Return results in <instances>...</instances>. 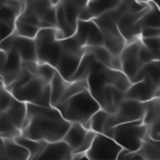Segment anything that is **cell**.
Instances as JSON below:
<instances>
[{"mask_svg":"<svg viewBox=\"0 0 160 160\" xmlns=\"http://www.w3.org/2000/svg\"><path fill=\"white\" fill-rule=\"evenodd\" d=\"M70 128L61 114L54 106L26 104V119L21 129V136L35 141H61Z\"/></svg>","mask_w":160,"mask_h":160,"instance_id":"cell-1","label":"cell"},{"mask_svg":"<svg viewBox=\"0 0 160 160\" xmlns=\"http://www.w3.org/2000/svg\"><path fill=\"white\" fill-rule=\"evenodd\" d=\"M54 108H56L68 122L81 124L88 130H90V119L101 109L89 90H84L70 99L59 102Z\"/></svg>","mask_w":160,"mask_h":160,"instance_id":"cell-2","label":"cell"},{"mask_svg":"<svg viewBox=\"0 0 160 160\" xmlns=\"http://www.w3.org/2000/svg\"><path fill=\"white\" fill-rule=\"evenodd\" d=\"M104 135L111 138L122 150L136 152L149 136V128L142 121H134L106 129Z\"/></svg>","mask_w":160,"mask_h":160,"instance_id":"cell-3","label":"cell"},{"mask_svg":"<svg viewBox=\"0 0 160 160\" xmlns=\"http://www.w3.org/2000/svg\"><path fill=\"white\" fill-rule=\"evenodd\" d=\"M58 29H40L34 39L38 54V62L49 64L56 69L62 54L61 40L56 39Z\"/></svg>","mask_w":160,"mask_h":160,"instance_id":"cell-4","label":"cell"},{"mask_svg":"<svg viewBox=\"0 0 160 160\" xmlns=\"http://www.w3.org/2000/svg\"><path fill=\"white\" fill-rule=\"evenodd\" d=\"M61 48L62 54L56 65V71L64 80L70 81L72 75L76 72L84 54L86 52V48H81L74 35L61 40Z\"/></svg>","mask_w":160,"mask_h":160,"instance_id":"cell-5","label":"cell"},{"mask_svg":"<svg viewBox=\"0 0 160 160\" xmlns=\"http://www.w3.org/2000/svg\"><path fill=\"white\" fill-rule=\"evenodd\" d=\"M11 95L25 104H34L40 106H51V88L50 84L34 76L28 84L19 90L11 92Z\"/></svg>","mask_w":160,"mask_h":160,"instance_id":"cell-6","label":"cell"},{"mask_svg":"<svg viewBox=\"0 0 160 160\" xmlns=\"http://www.w3.org/2000/svg\"><path fill=\"white\" fill-rule=\"evenodd\" d=\"M94 22L98 25L99 30L101 31L102 40H104V46L114 55V56H120L122 50L126 46V40L119 31L116 21L111 18L110 12H106L96 19H94Z\"/></svg>","mask_w":160,"mask_h":160,"instance_id":"cell-7","label":"cell"},{"mask_svg":"<svg viewBox=\"0 0 160 160\" xmlns=\"http://www.w3.org/2000/svg\"><path fill=\"white\" fill-rule=\"evenodd\" d=\"M145 116V104L135 101V100H129L125 99L116 111L114 114H110L108 121H106V129L121 125V124H128V122H134V121H142Z\"/></svg>","mask_w":160,"mask_h":160,"instance_id":"cell-8","label":"cell"},{"mask_svg":"<svg viewBox=\"0 0 160 160\" xmlns=\"http://www.w3.org/2000/svg\"><path fill=\"white\" fill-rule=\"evenodd\" d=\"M122 149L111 138L96 134L90 149L85 152L88 160H116Z\"/></svg>","mask_w":160,"mask_h":160,"instance_id":"cell-9","label":"cell"},{"mask_svg":"<svg viewBox=\"0 0 160 160\" xmlns=\"http://www.w3.org/2000/svg\"><path fill=\"white\" fill-rule=\"evenodd\" d=\"M24 9V1H0V38L1 40L15 31V22Z\"/></svg>","mask_w":160,"mask_h":160,"instance_id":"cell-10","label":"cell"},{"mask_svg":"<svg viewBox=\"0 0 160 160\" xmlns=\"http://www.w3.org/2000/svg\"><path fill=\"white\" fill-rule=\"evenodd\" d=\"M160 94V80L145 78L139 82H134L125 91V99L135 100L139 102H148Z\"/></svg>","mask_w":160,"mask_h":160,"instance_id":"cell-11","label":"cell"},{"mask_svg":"<svg viewBox=\"0 0 160 160\" xmlns=\"http://www.w3.org/2000/svg\"><path fill=\"white\" fill-rule=\"evenodd\" d=\"M140 39L126 44L125 49L120 54V62H121V72L130 80V82L134 81L138 72L144 66L142 62L139 59V46H140Z\"/></svg>","mask_w":160,"mask_h":160,"instance_id":"cell-12","label":"cell"},{"mask_svg":"<svg viewBox=\"0 0 160 160\" xmlns=\"http://www.w3.org/2000/svg\"><path fill=\"white\" fill-rule=\"evenodd\" d=\"M22 70V61L15 50L0 54V75L4 88L11 85Z\"/></svg>","mask_w":160,"mask_h":160,"instance_id":"cell-13","label":"cell"},{"mask_svg":"<svg viewBox=\"0 0 160 160\" xmlns=\"http://www.w3.org/2000/svg\"><path fill=\"white\" fill-rule=\"evenodd\" d=\"M74 38L79 42L81 48H91V46H100L104 45L101 31L99 30L98 25L91 21H78L76 31L74 34Z\"/></svg>","mask_w":160,"mask_h":160,"instance_id":"cell-14","label":"cell"},{"mask_svg":"<svg viewBox=\"0 0 160 160\" xmlns=\"http://www.w3.org/2000/svg\"><path fill=\"white\" fill-rule=\"evenodd\" d=\"M71 158L72 150L61 140L58 142H48L35 160H70Z\"/></svg>","mask_w":160,"mask_h":160,"instance_id":"cell-15","label":"cell"},{"mask_svg":"<svg viewBox=\"0 0 160 160\" xmlns=\"http://www.w3.org/2000/svg\"><path fill=\"white\" fill-rule=\"evenodd\" d=\"M11 50H15L19 54L21 61H38L36 46H35V41L32 39L21 38L15 34Z\"/></svg>","mask_w":160,"mask_h":160,"instance_id":"cell-16","label":"cell"},{"mask_svg":"<svg viewBox=\"0 0 160 160\" xmlns=\"http://www.w3.org/2000/svg\"><path fill=\"white\" fill-rule=\"evenodd\" d=\"M88 131H89V130L85 129L81 124H76V122L70 124V128H69V130L66 131V134H65L62 141H64L72 151H75L76 149L80 148V145H81L82 141L85 140V138H86V135H88Z\"/></svg>","mask_w":160,"mask_h":160,"instance_id":"cell-17","label":"cell"},{"mask_svg":"<svg viewBox=\"0 0 160 160\" xmlns=\"http://www.w3.org/2000/svg\"><path fill=\"white\" fill-rule=\"evenodd\" d=\"M2 114L21 131L22 125H24L25 119H26V104L16 100L14 98V100H12L11 105L9 106V109Z\"/></svg>","mask_w":160,"mask_h":160,"instance_id":"cell-18","label":"cell"},{"mask_svg":"<svg viewBox=\"0 0 160 160\" xmlns=\"http://www.w3.org/2000/svg\"><path fill=\"white\" fill-rule=\"evenodd\" d=\"M86 2L88 1H74V0H62L61 1V6L64 9L66 21L74 31H76L80 10L86 5Z\"/></svg>","mask_w":160,"mask_h":160,"instance_id":"cell-19","label":"cell"},{"mask_svg":"<svg viewBox=\"0 0 160 160\" xmlns=\"http://www.w3.org/2000/svg\"><path fill=\"white\" fill-rule=\"evenodd\" d=\"M120 2L121 0H92L86 2V8L94 20L106 12L112 11L120 5Z\"/></svg>","mask_w":160,"mask_h":160,"instance_id":"cell-20","label":"cell"},{"mask_svg":"<svg viewBox=\"0 0 160 160\" xmlns=\"http://www.w3.org/2000/svg\"><path fill=\"white\" fill-rule=\"evenodd\" d=\"M96 61V59L94 58V55L91 52H89L86 50V52L84 54L82 59H81V62L76 70V72L72 75V78L70 79L69 82H75V81H85L91 71V68L94 65V62Z\"/></svg>","mask_w":160,"mask_h":160,"instance_id":"cell-21","label":"cell"},{"mask_svg":"<svg viewBox=\"0 0 160 160\" xmlns=\"http://www.w3.org/2000/svg\"><path fill=\"white\" fill-rule=\"evenodd\" d=\"M8 160H29V151L19 145L15 140H2Z\"/></svg>","mask_w":160,"mask_h":160,"instance_id":"cell-22","label":"cell"},{"mask_svg":"<svg viewBox=\"0 0 160 160\" xmlns=\"http://www.w3.org/2000/svg\"><path fill=\"white\" fill-rule=\"evenodd\" d=\"M138 152L146 160H160V141L148 136Z\"/></svg>","mask_w":160,"mask_h":160,"instance_id":"cell-23","label":"cell"},{"mask_svg":"<svg viewBox=\"0 0 160 160\" xmlns=\"http://www.w3.org/2000/svg\"><path fill=\"white\" fill-rule=\"evenodd\" d=\"M69 81L64 80L58 72L54 76L52 81L50 82V88H51V106H55L56 104L60 102L61 98L64 96L68 86H69Z\"/></svg>","mask_w":160,"mask_h":160,"instance_id":"cell-24","label":"cell"},{"mask_svg":"<svg viewBox=\"0 0 160 160\" xmlns=\"http://www.w3.org/2000/svg\"><path fill=\"white\" fill-rule=\"evenodd\" d=\"M19 145H21L22 148H25L28 151H29V155H30V159L29 160H35L40 154L41 151L44 150L45 145L48 142H44V141H35V140H30L28 138H24V136H18L16 139H14Z\"/></svg>","mask_w":160,"mask_h":160,"instance_id":"cell-25","label":"cell"},{"mask_svg":"<svg viewBox=\"0 0 160 160\" xmlns=\"http://www.w3.org/2000/svg\"><path fill=\"white\" fill-rule=\"evenodd\" d=\"M21 135V131L1 112L0 116V138L1 140H14Z\"/></svg>","mask_w":160,"mask_h":160,"instance_id":"cell-26","label":"cell"},{"mask_svg":"<svg viewBox=\"0 0 160 160\" xmlns=\"http://www.w3.org/2000/svg\"><path fill=\"white\" fill-rule=\"evenodd\" d=\"M86 50L94 55V58L96 59L98 62H100L101 65H104V66H106V68H109V69L111 68V62H112L114 55H112L104 45L86 48Z\"/></svg>","mask_w":160,"mask_h":160,"instance_id":"cell-27","label":"cell"},{"mask_svg":"<svg viewBox=\"0 0 160 160\" xmlns=\"http://www.w3.org/2000/svg\"><path fill=\"white\" fill-rule=\"evenodd\" d=\"M109 116H110L109 112L100 109L90 119V130L96 132V134H104L105 128H106V121H108Z\"/></svg>","mask_w":160,"mask_h":160,"instance_id":"cell-28","label":"cell"},{"mask_svg":"<svg viewBox=\"0 0 160 160\" xmlns=\"http://www.w3.org/2000/svg\"><path fill=\"white\" fill-rule=\"evenodd\" d=\"M159 116H160V104L158 98L145 102V116L142 122L149 128Z\"/></svg>","mask_w":160,"mask_h":160,"instance_id":"cell-29","label":"cell"},{"mask_svg":"<svg viewBox=\"0 0 160 160\" xmlns=\"http://www.w3.org/2000/svg\"><path fill=\"white\" fill-rule=\"evenodd\" d=\"M39 28H36V26H32V25H30V24H26V22H24V21H21V20H16V22H15V34L18 35V36H21V38H26V39H35L36 38V35H38V32H39Z\"/></svg>","mask_w":160,"mask_h":160,"instance_id":"cell-30","label":"cell"},{"mask_svg":"<svg viewBox=\"0 0 160 160\" xmlns=\"http://www.w3.org/2000/svg\"><path fill=\"white\" fill-rule=\"evenodd\" d=\"M24 2L25 6L32 10L40 19L50 8L58 4V1H49V0H35V1H24Z\"/></svg>","mask_w":160,"mask_h":160,"instance_id":"cell-31","label":"cell"},{"mask_svg":"<svg viewBox=\"0 0 160 160\" xmlns=\"http://www.w3.org/2000/svg\"><path fill=\"white\" fill-rule=\"evenodd\" d=\"M32 78H34V75H32L30 71H28L26 69H24V68H22V70H21L20 75L18 76V79H16L11 85H9V86H8V88H5V89H6L9 92H14V91L19 90L20 88H22L25 84H28Z\"/></svg>","mask_w":160,"mask_h":160,"instance_id":"cell-32","label":"cell"},{"mask_svg":"<svg viewBox=\"0 0 160 160\" xmlns=\"http://www.w3.org/2000/svg\"><path fill=\"white\" fill-rule=\"evenodd\" d=\"M18 19L21 20V21H24V22H26V24H30L32 26H36V28H39L40 26V22H41L40 18L32 10H30L29 8L25 6V2H24V9H22V11H21V14H20V16Z\"/></svg>","mask_w":160,"mask_h":160,"instance_id":"cell-33","label":"cell"},{"mask_svg":"<svg viewBox=\"0 0 160 160\" xmlns=\"http://www.w3.org/2000/svg\"><path fill=\"white\" fill-rule=\"evenodd\" d=\"M56 72H58L56 69L52 68L51 65L39 62V66H38V75H36V76H39L40 79H42L44 81H46V82L50 84V82L52 81L54 76L56 75Z\"/></svg>","mask_w":160,"mask_h":160,"instance_id":"cell-34","label":"cell"},{"mask_svg":"<svg viewBox=\"0 0 160 160\" xmlns=\"http://www.w3.org/2000/svg\"><path fill=\"white\" fill-rule=\"evenodd\" d=\"M141 42L152 54L155 60L160 61V39H141Z\"/></svg>","mask_w":160,"mask_h":160,"instance_id":"cell-35","label":"cell"},{"mask_svg":"<svg viewBox=\"0 0 160 160\" xmlns=\"http://www.w3.org/2000/svg\"><path fill=\"white\" fill-rule=\"evenodd\" d=\"M95 136H96V132L89 130V131H88V135H86V138H85V140L82 141V144L80 145L79 149H76L75 151H72V155H81V154H85V152L90 149V146H91V144H92Z\"/></svg>","mask_w":160,"mask_h":160,"instance_id":"cell-36","label":"cell"},{"mask_svg":"<svg viewBox=\"0 0 160 160\" xmlns=\"http://www.w3.org/2000/svg\"><path fill=\"white\" fill-rule=\"evenodd\" d=\"M12 100H14V96L11 95V92H9L2 86L0 89V110H1V112H5L9 109V106L12 102Z\"/></svg>","mask_w":160,"mask_h":160,"instance_id":"cell-37","label":"cell"},{"mask_svg":"<svg viewBox=\"0 0 160 160\" xmlns=\"http://www.w3.org/2000/svg\"><path fill=\"white\" fill-rule=\"evenodd\" d=\"M139 59L142 62V65H146V64H150V62L155 61V58L152 56V54L142 45L141 41H140V46H139Z\"/></svg>","mask_w":160,"mask_h":160,"instance_id":"cell-38","label":"cell"},{"mask_svg":"<svg viewBox=\"0 0 160 160\" xmlns=\"http://www.w3.org/2000/svg\"><path fill=\"white\" fill-rule=\"evenodd\" d=\"M160 39V29L159 28H149L145 26L140 31V39Z\"/></svg>","mask_w":160,"mask_h":160,"instance_id":"cell-39","label":"cell"},{"mask_svg":"<svg viewBox=\"0 0 160 160\" xmlns=\"http://www.w3.org/2000/svg\"><path fill=\"white\" fill-rule=\"evenodd\" d=\"M59 2V1H58ZM58 5V4H56ZM56 5H54L52 8H50L44 15H42V18L40 19L41 21H45V22H48V24H50L51 26H54V28H56Z\"/></svg>","mask_w":160,"mask_h":160,"instance_id":"cell-40","label":"cell"},{"mask_svg":"<svg viewBox=\"0 0 160 160\" xmlns=\"http://www.w3.org/2000/svg\"><path fill=\"white\" fill-rule=\"evenodd\" d=\"M116 160H142V156L139 155V152H131L128 150H121Z\"/></svg>","mask_w":160,"mask_h":160,"instance_id":"cell-41","label":"cell"},{"mask_svg":"<svg viewBox=\"0 0 160 160\" xmlns=\"http://www.w3.org/2000/svg\"><path fill=\"white\" fill-rule=\"evenodd\" d=\"M14 38H15V34H11L10 36L5 38L1 40V51L4 52H8L12 49V44H14Z\"/></svg>","mask_w":160,"mask_h":160,"instance_id":"cell-42","label":"cell"},{"mask_svg":"<svg viewBox=\"0 0 160 160\" xmlns=\"http://www.w3.org/2000/svg\"><path fill=\"white\" fill-rule=\"evenodd\" d=\"M70 160H88V158L85 156V154H81V155H72V158Z\"/></svg>","mask_w":160,"mask_h":160,"instance_id":"cell-43","label":"cell"},{"mask_svg":"<svg viewBox=\"0 0 160 160\" xmlns=\"http://www.w3.org/2000/svg\"><path fill=\"white\" fill-rule=\"evenodd\" d=\"M0 54H1V38H0Z\"/></svg>","mask_w":160,"mask_h":160,"instance_id":"cell-44","label":"cell"},{"mask_svg":"<svg viewBox=\"0 0 160 160\" xmlns=\"http://www.w3.org/2000/svg\"><path fill=\"white\" fill-rule=\"evenodd\" d=\"M0 85H2V82H1V75H0Z\"/></svg>","mask_w":160,"mask_h":160,"instance_id":"cell-45","label":"cell"},{"mask_svg":"<svg viewBox=\"0 0 160 160\" xmlns=\"http://www.w3.org/2000/svg\"><path fill=\"white\" fill-rule=\"evenodd\" d=\"M2 86H4V85H0V89H1V88H2Z\"/></svg>","mask_w":160,"mask_h":160,"instance_id":"cell-46","label":"cell"},{"mask_svg":"<svg viewBox=\"0 0 160 160\" xmlns=\"http://www.w3.org/2000/svg\"><path fill=\"white\" fill-rule=\"evenodd\" d=\"M0 116H1V110H0Z\"/></svg>","mask_w":160,"mask_h":160,"instance_id":"cell-47","label":"cell"}]
</instances>
